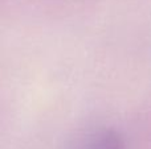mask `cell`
I'll return each mask as SVG.
<instances>
[{"label": "cell", "instance_id": "cell-1", "mask_svg": "<svg viewBox=\"0 0 151 149\" xmlns=\"http://www.w3.org/2000/svg\"><path fill=\"white\" fill-rule=\"evenodd\" d=\"M88 149H125V140L115 129H105L91 140Z\"/></svg>", "mask_w": 151, "mask_h": 149}]
</instances>
